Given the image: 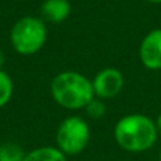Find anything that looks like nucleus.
Returning a JSON list of instances; mask_svg holds the SVG:
<instances>
[{
  "label": "nucleus",
  "mask_w": 161,
  "mask_h": 161,
  "mask_svg": "<svg viewBox=\"0 0 161 161\" xmlns=\"http://www.w3.org/2000/svg\"><path fill=\"white\" fill-rule=\"evenodd\" d=\"M113 136L117 146L129 153H144L158 139L156 120L143 113H130L116 123Z\"/></svg>",
  "instance_id": "1"
},
{
  "label": "nucleus",
  "mask_w": 161,
  "mask_h": 161,
  "mask_svg": "<svg viewBox=\"0 0 161 161\" xmlns=\"http://www.w3.org/2000/svg\"><path fill=\"white\" fill-rule=\"evenodd\" d=\"M50 91L55 103L69 110L85 109L95 97L92 80L75 71H64L55 75Z\"/></svg>",
  "instance_id": "2"
},
{
  "label": "nucleus",
  "mask_w": 161,
  "mask_h": 161,
  "mask_svg": "<svg viewBox=\"0 0 161 161\" xmlns=\"http://www.w3.org/2000/svg\"><path fill=\"white\" fill-rule=\"evenodd\" d=\"M47 41V25L41 17L24 16L14 23L10 31V42L20 55H34Z\"/></svg>",
  "instance_id": "3"
},
{
  "label": "nucleus",
  "mask_w": 161,
  "mask_h": 161,
  "mask_svg": "<svg viewBox=\"0 0 161 161\" xmlns=\"http://www.w3.org/2000/svg\"><path fill=\"white\" fill-rule=\"evenodd\" d=\"M57 147L65 156H75L88 147L91 140V129L85 119L69 116L59 123L55 134Z\"/></svg>",
  "instance_id": "4"
},
{
  "label": "nucleus",
  "mask_w": 161,
  "mask_h": 161,
  "mask_svg": "<svg viewBox=\"0 0 161 161\" xmlns=\"http://www.w3.org/2000/svg\"><path fill=\"white\" fill-rule=\"evenodd\" d=\"M95 96L99 99H112L122 92L125 76L117 68L108 67L100 69L92 79Z\"/></svg>",
  "instance_id": "5"
},
{
  "label": "nucleus",
  "mask_w": 161,
  "mask_h": 161,
  "mask_svg": "<svg viewBox=\"0 0 161 161\" xmlns=\"http://www.w3.org/2000/svg\"><path fill=\"white\" fill-rule=\"evenodd\" d=\"M139 57L144 68L151 71L161 69V28H154L143 37Z\"/></svg>",
  "instance_id": "6"
},
{
  "label": "nucleus",
  "mask_w": 161,
  "mask_h": 161,
  "mask_svg": "<svg viewBox=\"0 0 161 161\" xmlns=\"http://www.w3.org/2000/svg\"><path fill=\"white\" fill-rule=\"evenodd\" d=\"M71 14V3L68 0H45L41 4V16L45 21L59 24Z\"/></svg>",
  "instance_id": "7"
},
{
  "label": "nucleus",
  "mask_w": 161,
  "mask_h": 161,
  "mask_svg": "<svg viewBox=\"0 0 161 161\" xmlns=\"http://www.w3.org/2000/svg\"><path fill=\"white\" fill-rule=\"evenodd\" d=\"M23 161H67V156L58 147L45 146L27 153Z\"/></svg>",
  "instance_id": "8"
},
{
  "label": "nucleus",
  "mask_w": 161,
  "mask_h": 161,
  "mask_svg": "<svg viewBox=\"0 0 161 161\" xmlns=\"http://www.w3.org/2000/svg\"><path fill=\"white\" fill-rule=\"evenodd\" d=\"M24 157V151L16 143L0 144V161H23Z\"/></svg>",
  "instance_id": "9"
},
{
  "label": "nucleus",
  "mask_w": 161,
  "mask_h": 161,
  "mask_svg": "<svg viewBox=\"0 0 161 161\" xmlns=\"http://www.w3.org/2000/svg\"><path fill=\"white\" fill-rule=\"evenodd\" d=\"M13 96V80L10 75L0 69V108L6 106Z\"/></svg>",
  "instance_id": "10"
},
{
  "label": "nucleus",
  "mask_w": 161,
  "mask_h": 161,
  "mask_svg": "<svg viewBox=\"0 0 161 161\" xmlns=\"http://www.w3.org/2000/svg\"><path fill=\"white\" fill-rule=\"evenodd\" d=\"M85 110H86V113H88V116L92 117V119H100V117H103L106 113V106H105V103L102 102V99L95 96L93 99L86 105Z\"/></svg>",
  "instance_id": "11"
},
{
  "label": "nucleus",
  "mask_w": 161,
  "mask_h": 161,
  "mask_svg": "<svg viewBox=\"0 0 161 161\" xmlns=\"http://www.w3.org/2000/svg\"><path fill=\"white\" fill-rule=\"evenodd\" d=\"M156 126H157V131H158V137H161V113L156 119Z\"/></svg>",
  "instance_id": "12"
},
{
  "label": "nucleus",
  "mask_w": 161,
  "mask_h": 161,
  "mask_svg": "<svg viewBox=\"0 0 161 161\" xmlns=\"http://www.w3.org/2000/svg\"><path fill=\"white\" fill-rule=\"evenodd\" d=\"M4 61H6V55H4V53L0 50V69H2V67L4 65Z\"/></svg>",
  "instance_id": "13"
},
{
  "label": "nucleus",
  "mask_w": 161,
  "mask_h": 161,
  "mask_svg": "<svg viewBox=\"0 0 161 161\" xmlns=\"http://www.w3.org/2000/svg\"><path fill=\"white\" fill-rule=\"evenodd\" d=\"M144 2H148V3H153V4H158V3H161V0H144Z\"/></svg>",
  "instance_id": "14"
},
{
  "label": "nucleus",
  "mask_w": 161,
  "mask_h": 161,
  "mask_svg": "<svg viewBox=\"0 0 161 161\" xmlns=\"http://www.w3.org/2000/svg\"><path fill=\"white\" fill-rule=\"evenodd\" d=\"M158 160L161 161V150H160V153H158Z\"/></svg>",
  "instance_id": "15"
}]
</instances>
